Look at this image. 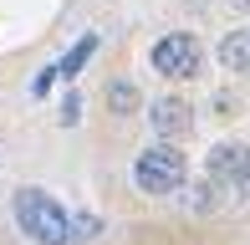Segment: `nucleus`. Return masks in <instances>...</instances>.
<instances>
[{
	"instance_id": "f257e3e1",
	"label": "nucleus",
	"mask_w": 250,
	"mask_h": 245,
	"mask_svg": "<svg viewBox=\"0 0 250 245\" xmlns=\"http://www.w3.org/2000/svg\"><path fill=\"white\" fill-rule=\"evenodd\" d=\"M16 225L36 245H66L72 240V215L46 194V189H21L16 194Z\"/></svg>"
},
{
	"instance_id": "f03ea898",
	"label": "nucleus",
	"mask_w": 250,
	"mask_h": 245,
	"mask_svg": "<svg viewBox=\"0 0 250 245\" xmlns=\"http://www.w3.org/2000/svg\"><path fill=\"white\" fill-rule=\"evenodd\" d=\"M189 179V159L174 148V143H153V148H143L138 159H133V184L143 189V194H179Z\"/></svg>"
},
{
	"instance_id": "7ed1b4c3",
	"label": "nucleus",
	"mask_w": 250,
	"mask_h": 245,
	"mask_svg": "<svg viewBox=\"0 0 250 245\" xmlns=\"http://www.w3.org/2000/svg\"><path fill=\"white\" fill-rule=\"evenodd\" d=\"M153 72H164V77H194L199 72V41L189 36V31H168L164 41H153Z\"/></svg>"
},
{
	"instance_id": "20e7f679",
	"label": "nucleus",
	"mask_w": 250,
	"mask_h": 245,
	"mask_svg": "<svg viewBox=\"0 0 250 245\" xmlns=\"http://www.w3.org/2000/svg\"><path fill=\"white\" fill-rule=\"evenodd\" d=\"M204 179L220 189H245L250 184V143H220L204 159Z\"/></svg>"
},
{
	"instance_id": "39448f33",
	"label": "nucleus",
	"mask_w": 250,
	"mask_h": 245,
	"mask_svg": "<svg viewBox=\"0 0 250 245\" xmlns=\"http://www.w3.org/2000/svg\"><path fill=\"white\" fill-rule=\"evenodd\" d=\"M148 122L158 128V138H184L189 133V107L179 102V97H158L148 107Z\"/></svg>"
},
{
	"instance_id": "423d86ee",
	"label": "nucleus",
	"mask_w": 250,
	"mask_h": 245,
	"mask_svg": "<svg viewBox=\"0 0 250 245\" xmlns=\"http://www.w3.org/2000/svg\"><path fill=\"white\" fill-rule=\"evenodd\" d=\"M220 61L225 72H250V31H230L220 41Z\"/></svg>"
},
{
	"instance_id": "0eeeda50",
	"label": "nucleus",
	"mask_w": 250,
	"mask_h": 245,
	"mask_svg": "<svg viewBox=\"0 0 250 245\" xmlns=\"http://www.w3.org/2000/svg\"><path fill=\"white\" fill-rule=\"evenodd\" d=\"M92 51H97V36L87 31V36H82V41H72V51H66L62 61H56V77H77L87 61H92Z\"/></svg>"
},
{
	"instance_id": "6e6552de",
	"label": "nucleus",
	"mask_w": 250,
	"mask_h": 245,
	"mask_svg": "<svg viewBox=\"0 0 250 245\" xmlns=\"http://www.w3.org/2000/svg\"><path fill=\"white\" fill-rule=\"evenodd\" d=\"M107 107L112 113H133V107H138V87L133 82H112L107 87Z\"/></svg>"
},
{
	"instance_id": "1a4fd4ad",
	"label": "nucleus",
	"mask_w": 250,
	"mask_h": 245,
	"mask_svg": "<svg viewBox=\"0 0 250 245\" xmlns=\"http://www.w3.org/2000/svg\"><path fill=\"white\" fill-rule=\"evenodd\" d=\"M220 194H225L220 184L199 179V184H194V199H189V204H194V209H220Z\"/></svg>"
},
{
	"instance_id": "9d476101",
	"label": "nucleus",
	"mask_w": 250,
	"mask_h": 245,
	"mask_svg": "<svg viewBox=\"0 0 250 245\" xmlns=\"http://www.w3.org/2000/svg\"><path fill=\"white\" fill-rule=\"evenodd\" d=\"M102 220L97 215H72V240H97Z\"/></svg>"
},
{
	"instance_id": "9b49d317",
	"label": "nucleus",
	"mask_w": 250,
	"mask_h": 245,
	"mask_svg": "<svg viewBox=\"0 0 250 245\" xmlns=\"http://www.w3.org/2000/svg\"><path fill=\"white\" fill-rule=\"evenodd\" d=\"M245 199H250V184H245Z\"/></svg>"
}]
</instances>
